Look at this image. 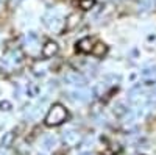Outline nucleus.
Here are the masks:
<instances>
[{"mask_svg":"<svg viewBox=\"0 0 156 155\" xmlns=\"http://www.w3.org/2000/svg\"><path fill=\"white\" fill-rule=\"evenodd\" d=\"M67 119H69L67 110L64 108L61 103H55V105H51L50 111L45 116V125H48V127H58V125L64 124Z\"/></svg>","mask_w":156,"mask_h":155,"instance_id":"obj_1","label":"nucleus"},{"mask_svg":"<svg viewBox=\"0 0 156 155\" xmlns=\"http://www.w3.org/2000/svg\"><path fill=\"white\" fill-rule=\"evenodd\" d=\"M106 52H108V46H106V44H103V42H95L94 47H92V55H95L97 58L105 57V55H106Z\"/></svg>","mask_w":156,"mask_h":155,"instance_id":"obj_4","label":"nucleus"},{"mask_svg":"<svg viewBox=\"0 0 156 155\" xmlns=\"http://www.w3.org/2000/svg\"><path fill=\"white\" fill-rule=\"evenodd\" d=\"M80 8L81 9H84V11H87V9H90L94 5H95V0H80Z\"/></svg>","mask_w":156,"mask_h":155,"instance_id":"obj_5","label":"nucleus"},{"mask_svg":"<svg viewBox=\"0 0 156 155\" xmlns=\"http://www.w3.org/2000/svg\"><path fill=\"white\" fill-rule=\"evenodd\" d=\"M92 41H90V38H83L76 42V50L81 52V54H92Z\"/></svg>","mask_w":156,"mask_h":155,"instance_id":"obj_2","label":"nucleus"},{"mask_svg":"<svg viewBox=\"0 0 156 155\" xmlns=\"http://www.w3.org/2000/svg\"><path fill=\"white\" fill-rule=\"evenodd\" d=\"M55 155H64V153H62V152H58V153H55Z\"/></svg>","mask_w":156,"mask_h":155,"instance_id":"obj_6","label":"nucleus"},{"mask_svg":"<svg viewBox=\"0 0 156 155\" xmlns=\"http://www.w3.org/2000/svg\"><path fill=\"white\" fill-rule=\"evenodd\" d=\"M58 50H59V47H58L56 42L48 41V42L44 46V49H42V55H44L45 58H51V57H55V55L58 54Z\"/></svg>","mask_w":156,"mask_h":155,"instance_id":"obj_3","label":"nucleus"}]
</instances>
